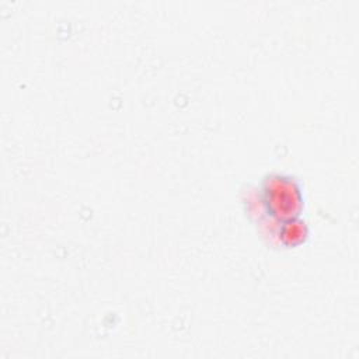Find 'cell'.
I'll list each match as a JSON object with an SVG mask.
<instances>
[{"label": "cell", "instance_id": "1", "mask_svg": "<svg viewBox=\"0 0 359 359\" xmlns=\"http://www.w3.org/2000/svg\"><path fill=\"white\" fill-rule=\"evenodd\" d=\"M257 201L272 224L302 217L306 203L303 184L293 174L266 172L258 182Z\"/></svg>", "mask_w": 359, "mask_h": 359}, {"label": "cell", "instance_id": "2", "mask_svg": "<svg viewBox=\"0 0 359 359\" xmlns=\"http://www.w3.org/2000/svg\"><path fill=\"white\" fill-rule=\"evenodd\" d=\"M276 241L283 248H297L306 244L310 238V226L302 217L286 220L273 226Z\"/></svg>", "mask_w": 359, "mask_h": 359}]
</instances>
